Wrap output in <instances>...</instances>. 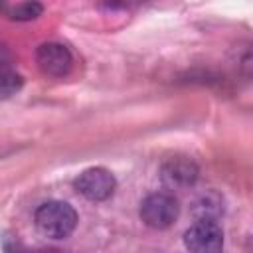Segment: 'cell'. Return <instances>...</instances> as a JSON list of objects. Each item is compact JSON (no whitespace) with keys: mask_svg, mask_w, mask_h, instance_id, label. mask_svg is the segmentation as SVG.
I'll list each match as a JSON object with an SVG mask.
<instances>
[{"mask_svg":"<svg viewBox=\"0 0 253 253\" xmlns=\"http://www.w3.org/2000/svg\"><path fill=\"white\" fill-rule=\"evenodd\" d=\"M34 221L42 235L51 239H65L77 227V211L67 202L49 200L36 210Z\"/></svg>","mask_w":253,"mask_h":253,"instance_id":"1","label":"cell"},{"mask_svg":"<svg viewBox=\"0 0 253 253\" xmlns=\"http://www.w3.org/2000/svg\"><path fill=\"white\" fill-rule=\"evenodd\" d=\"M178 200L168 192L148 194L140 204V219L152 229H168L178 219Z\"/></svg>","mask_w":253,"mask_h":253,"instance_id":"2","label":"cell"},{"mask_svg":"<svg viewBox=\"0 0 253 253\" xmlns=\"http://www.w3.org/2000/svg\"><path fill=\"white\" fill-rule=\"evenodd\" d=\"M75 190L91 200V202H105L109 200L115 190H117V180L111 174V170L103 168V166H95V168H87L83 170L77 180H75Z\"/></svg>","mask_w":253,"mask_h":253,"instance_id":"3","label":"cell"},{"mask_svg":"<svg viewBox=\"0 0 253 253\" xmlns=\"http://www.w3.org/2000/svg\"><path fill=\"white\" fill-rule=\"evenodd\" d=\"M184 245L190 253H221L223 231L217 221H196L186 229Z\"/></svg>","mask_w":253,"mask_h":253,"instance_id":"4","label":"cell"},{"mask_svg":"<svg viewBox=\"0 0 253 253\" xmlns=\"http://www.w3.org/2000/svg\"><path fill=\"white\" fill-rule=\"evenodd\" d=\"M160 180L168 190H188L198 180V166L188 156H170L160 166Z\"/></svg>","mask_w":253,"mask_h":253,"instance_id":"5","label":"cell"},{"mask_svg":"<svg viewBox=\"0 0 253 253\" xmlns=\"http://www.w3.org/2000/svg\"><path fill=\"white\" fill-rule=\"evenodd\" d=\"M38 67L49 77H65L73 67L71 51L57 42H45L36 49Z\"/></svg>","mask_w":253,"mask_h":253,"instance_id":"6","label":"cell"},{"mask_svg":"<svg viewBox=\"0 0 253 253\" xmlns=\"http://www.w3.org/2000/svg\"><path fill=\"white\" fill-rule=\"evenodd\" d=\"M192 213L196 221H217L223 213V198L217 192L208 190L196 198L192 206Z\"/></svg>","mask_w":253,"mask_h":253,"instance_id":"7","label":"cell"},{"mask_svg":"<svg viewBox=\"0 0 253 253\" xmlns=\"http://www.w3.org/2000/svg\"><path fill=\"white\" fill-rule=\"evenodd\" d=\"M42 12H43V6L40 2H22L10 10V18L20 20V22H28V20H36L38 16H42Z\"/></svg>","mask_w":253,"mask_h":253,"instance_id":"8","label":"cell"},{"mask_svg":"<svg viewBox=\"0 0 253 253\" xmlns=\"http://www.w3.org/2000/svg\"><path fill=\"white\" fill-rule=\"evenodd\" d=\"M22 87V77L0 67V97H10Z\"/></svg>","mask_w":253,"mask_h":253,"instance_id":"9","label":"cell"}]
</instances>
